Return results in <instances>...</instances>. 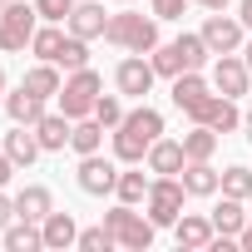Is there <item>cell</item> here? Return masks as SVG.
<instances>
[{
  "mask_svg": "<svg viewBox=\"0 0 252 252\" xmlns=\"http://www.w3.org/2000/svg\"><path fill=\"white\" fill-rule=\"evenodd\" d=\"M154 139H163V114L149 109V104H139V109L124 114V124L114 129V158L119 163H144L149 149H154Z\"/></svg>",
  "mask_w": 252,
  "mask_h": 252,
  "instance_id": "6da1fadb",
  "label": "cell"
},
{
  "mask_svg": "<svg viewBox=\"0 0 252 252\" xmlns=\"http://www.w3.org/2000/svg\"><path fill=\"white\" fill-rule=\"evenodd\" d=\"M104 40L124 55H154L158 50V15H139V10H114Z\"/></svg>",
  "mask_w": 252,
  "mask_h": 252,
  "instance_id": "7a4b0ae2",
  "label": "cell"
},
{
  "mask_svg": "<svg viewBox=\"0 0 252 252\" xmlns=\"http://www.w3.org/2000/svg\"><path fill=\"white\" fill-rule=\"evenodd\" d=\"M208 55H213V50H208V40H203V35H188V30H183L178 40L158 45V50H154L149 60H154V69H158L163 79H178V74H188V69H203V64H208Z\"/></svg>",
  "mask_w": 252,
  "mask_h": 252,
  "instance_id": "3957f363",
  "label": "cell"
},
{
  "mask_svg": "<svg viewBox=\"0 0 252 252\" xmlns=\"http://www.w3.org/2000/svg\"><path fill=\"white\" fill-rule=\"evenodd\" d=\"M99 94H104V79H99V69H69V79H64V89H60V114H69V119H89L94 114V104H99Z\"/></svg>",
  "mask_w": 252,
  "mask_h": 252,
  "instance_id": "277c9868",
  "label": "cell"
},
{
  "mask_svg": "<svg viewBox=\"0 0 252 252\" xmlns=\"http://www.w3.org/2000/svg\"><path fill=\"white\" fill-rule=\"evenodd\" d=\"M104 227L114 232V242H119V247H129V252H144V247H154V218L134 213V203H119V208H109V213H104Z\"/></svg>",
  "mask_w": 252,
  "mask_h": 252,
  "instance_id": "5b68a950",
  "label": "cell"
},
{
  "mask_svg": "<svg viewBox=\"0 0 252 252\" xmlns=\"http://www.w3.org/2000/svg\"><path fill=\"white\" fill-rule=\"evenodd\" d=\"M183 198H188L183 178H178V173H158V178H154V188H149V198H144V208H149L154 227H173V222L183 218Z\"/></svg>",
  "mask_w": 252,
  "mask_h": 252,
  "instance_id": "8992f818",
  "label": "cell"
},
{
  "mask_svg": "<svg viewBox=\"0 0 252 252\" xmlns=\"http://www.w3.org/2000/svg\"><path fill=\"white\" fill-rule=\"evenodd\" d=\"M35 20H40L35 0H30V5L10 0V5L0 10V50H5V55H20V50H30V40H35V30H40Z\"/></svg>",
  "mask_w": 252,
  "mask_h": 252,
  "instance_id": "52a82bcc",
  "label": "cell"
},
{
  "mask_svg": "<svg viewBox=\"0 0 252 252\" xmlns=\"http://www.w3.org/2000/svg\"><path fill=\"white\" fill-rule=\"evenodd\" d=\"M188 119H193V124H208V129H218V134H232V129H242L237 99H227V94H208L203 104H193V109H188Z\"/></svg>",
  "mask_w": 252,
  "mask_h": 252,
  "instance_id": "ba28073f",
  "label": "cell"
},
{
  "mask_svg": "<svg viewBox=\"0 0 252 252\" xmlns=\"http://www.w3.org/2000/svg\"><path fill=\"white\" fill-rule=\"evenodd\" d=\"M242 30H247L242 20H232V15L213 10V15L203 20V30H198V35L208 40V50H213V55H237V50H242Z\"/></svg>",
  "mask_w": 252,
  "mask_h": 252,
  "instance_id": "9c48e42d",
  "label": "cell"
},
{
  "mask_svg": "<svg viewBox=\"0 0 252 252\" xmlns=\"http://www.w3.org/2000/svg\"><path fill=\"white\" fill-rule=\"evenodd\" d=\"M154 79H158V69H154V60H144V55L119 60V69H114V84H119V94H129V99H144V94L154 89Z\"/></svg>",
  "mask_w": 252,
  "mask_h": 252,
  "instance_id": "30bf717a",
  "label": "cell"
},
{
  "mask_svg": "<svg viewBox=\"0 0 252 252\" xmlns=\"http://www.w3.org/2000/svg\"><path fill=\"white\" fill-rule=\"evenodd\" d=\"M247 84H252L247 60H237V55H218V60H213V89H218V94L242 99V94H247Z\"/></svg>",
  "mask_w": 252,
  "mask_h": 252,
  "instance_id": "8fae6325",
  "label": "cell"
},
{
  "mask_svg": "<svg viewBox=\"0 0 252 252\" xmlns=\"http://www.w3.org/2000/svg\"><path fill=\"white\" fill-rule=\"evenodd\" d=\"M114 183H119V168H114L109 158H99V154H84V158H79V188H84L89 198L114 193Z\"/></svg>",
  "mask_w": 252,
  "mask_h": 252,
  "instance_id": "7c38bea8",
  "label": "cell"
},
{
  "mask_svg": "<svg viewBox=\"0 0 252 252\" xmlns=\"http://www.w3.org/2000/svg\"><path fill=\"white\" fill-rule=\"evenodd\" d=\"M178 178H183L188 198H213V193H222V173L213 168V158H188Z\"/></svg>",
  "mask_w": 252,
  "mask_h": 252,
  "instance_id": "4fadbf2b",
  "label": "cell"
},
{
  "mask_svg": "<svg viewBox=\"0 0 252 252\" xmlns=\"http://www.w3.org/2000/svg\"><path fill=\"white\" fill-rule=\"evenodd\" d=\"M64 30L79 35V40H99V35L109 30V15H104V5H94V0H74V10H69Z\"/></svg>",
  "mask_w": 252,
  "mask_h": 252,
  "instance_id": "5bb4252c",
  "label": "cell"
},
{
  "mask_svg": "<svg viewBox=\"0 0 252 252\" xmlns=\"http://www.w3.org/2000/svg\"><path fill=\"white\" fill-rule=\"evenodd\" d=\"M173 237H178V247H188V252H203L213 237H218V227H213V218H198V213H183L178 222H173Z\"/></svg>",
  "mask_w": 252,
  "mask_h": 252,
  "instance_id": "9a60e30c",
  "label": "cell"
},
{
  "mask_svg": "<svg viewBox=\"0 0 252 252\" xmlns=\"http://www.w3.org/2000/svg\"><path fill=\"white\" fill-rule=\"evenodd\" d=\"M208 94H213V79H203V69H188V74H178V79H173V89H168V99H173L183 114H188L193 104H203Z\"/></svg>",
  "mask_w": 252,
  "mask_h": 252,
  "instance_id": "2e32d148",
  "label": "cell"
},
{
  "mask_svg": "<svg viewBox=\"0 0 252 252\" xmlns=\"http://www.w3.org/2000/svg\"><path fill=\"white\" fill-rule=\"evenodd\" d=\"M69 134H74V119H69V114H50V109H45V119L35 124V139H40L45 154H60V149L69 144Z\"/></svg>",
  "mask_w": 252,
  "mask_h": 252,
  "instance_id": "e0dca14e",
  "label": "cell"
},
{
  "mask_svg": "<svg viewBox=\"0 0 252 252\" xmlns=\"http://www.w3.org/2000/svg\"><path fill=\"white\" fill-rule=\"evenodd\" d=\"M5 154L15 158V168H30L45 149H40V139H35V124H15V129L5 134Z\"/></svg>",
  "mask_w": 252,
  "mask_h": 252,
  "instance_id": "ac0fdd59",
  "label": "cell"
},
{
  "mask_svg": "<svg viewBox=\"0 0 252 252\" xmlns=\"http://www.w3.org/2000/svg\"><path fill=\"white\" fill-rule=\"evenodd\" d=\"M5 114H10V124H40V119H45V99L20 84V89L5 94Z\"/></svg>",
  "mask_w": 252,
  "mask_h": 252,
  "instance_id": "d6986e66",
  "label": "cell"
},
{
  "mask_svg": "<svg viewBox=\"0 0 252 252\" xmlns=\"http://www.w3.org/2000/svg\"><path fill=\"white\" fill-rule=\"evenodd\" d=\"M0 242H5V252H40V247H45V232H40V222L15 218L5 232H0Z\"/></svg>",
  "mask_w": 252,
  "mask_h": 252,
  "instance_id": "ffe728a7",
  "label": "cell"
},
{
  "mask_svg": "<svg viewBox=\"0 0 252 252\" xmlns=\"http://www.w3.org/2000/svg\"><path fill=\"white\" fill-rule=\"evenodd\" d=\"M25 89H35L40 99H60V89H64V74H60V64H50V60H40V64H30L25 69V79H20Z\"/></svg>",
  "mask_w": 252,
  "mask_h": 252,
  "instance_id": "44dd1931",
  "label": "cell"
},
{
  "mask_svg": "<svg viewBox=\"0 0 252 252\" xmlns=\"http://www.w3.org/2000/svg\"><path fill=\"white\" fill-rule=\"evenodd\" d=\"M188 154H183V139H154L149 149V173H183Z\"/></svg>",
  "mask_w": 252,
  "mask_h": 252,
  "instance_id": "7402d4cb",
  "label": "cell"
},
{
  "mask_svg": "<svg viewBox=\"0 0 252 252\" xmlns=\"http://www.w3.org/2000/svg\"><path fill=\"white\" fill-rule=\"evenodd\" d=\"M15 213H20V218H30V222H45V218L55 213V198H50V188H45V183H30V188H20V193H15Z\"/></svg>",
  "mask_w": 252,
  "mask_h": 252,
  "instance_id": "603a6c76",
  "label": "cell"
},
{
  "mask_svg": "<svg viewBox=\"0 0 252 252\" xmlns=\"http://www.w3.org/2000/svg\"><path fill=\"white\" fill-rule=\"evenodd\" d=\"M40 232H45V247H55V252L79 242V227H74V218H69V213H50V218L40 222Z\"/></svg>",
  "mask_w": 252,
  "mask_h": 252,
  "instance_id": "cb8c5ba5",
  "label": "cell"
},
{
  "mask_svg": "<svg viewBox=\"0 0 252 252\" xmlns=\"http://www.w3.org/2000/svg\"><path fill=\"white\" fill-rule=\"evenodd\" d=\"M69 149L84 158V154H99L104 149V124L89 114V119H74V134H69Z\"/></svg>",
  "mask_w": 252,
  "mask_h": 252,
  "instance_id": "d4e9b609",
  "label": "cell"
},
{
  "mask_svg": "<svg viewBox=\"0 0 252 252\" xmlns=\"http://www.w3.org/2000/svg\"><path fill=\"white\" fill-rule=\"evenodd\" d=\"M208 218H213V227H218V232H227V237H237V232L247 227V213H242V198H227V193H222V203H218V208H213Z\"/></svg>",
  "mask_w": 252,
  "mask_h": 252,
  "instance_id": "484cf974",
  "label": "cell"
},
{
  "mask_svg": "<svg viewBox=\"0 0 252 252\" xmlns=\"http://www.w3.org/2000/svg\"><path fill=\"white\" fill-rule=\"evenodd\" d=\"M64 35H69V30H60V25H50V20H45V25L35 30V40H30L35 60H50V64H55V60H60V50H64Z\"/></svg>",
  "mask_w": 252,
  "mask_h": 252,
  "instance_id": "4316f807",
  "label": "cell"
},
{
  "mask_svg": "<svg viewBox=\"0 0 252 252\" xmlns=\"http://www.w3.org/2000/svg\"><path fill=\"white\" fill-rule=\"evenodd\" d=\"M183 154H188V158H213V154H218V129L193 124V129L183 134Z\"/></svg>",
  "mask_w": 252,
  "mask_h": 252,
  "instance_id": "83f0119b",
  "label": "cell"
},
{
  "mask_svg": "<svg viewBox=\"0 0 252 252\" xmlns=\"http://www.w3.org/2000/svg\"><path fill=\"white\" fill-rule=\"evenodd\" d=\"M149 188H154V178H144V173H134V168H129V173H119V183H114V198L139 208V203L149 198Z\"/></svg>",
  "mask_w": 252,
  "mask_h": 252,
  "instance_id": "f1b7e54d",
  "label": "cell"
},
{
  "mask_svg": "<svg viewBox=\"0 0 252 252\" xmlns=\"http://www.w3.org/2000/svg\"><path fill=\"white\" fill-rule=\"evenodd\" d=\"M222 193L227 198H252V168L247 163H232V168H222Z\"/></svg>",
  "mask_w": 252,
  "mask_h": 252,
  "instance_id": "f546056e",
  "label": "cell"
},
{
  "mask_svg": "<svg viewBox=\"0 0 252 252\" xmlns=\"http://www.w3.org/2000/svg\"><path fill=\"white\" fill-rule=\"evenodd\" d=\"M60 69H84L89 64V40H79V35H64V50H60V60H55Z\"/></svg>",
  "mask_w": 252,
  "mask_h": 252,
  "instance_id": "4dcf8cb0",
  "label": "cell"
},
{
  "mask_svg": "<svg viewBox=\"0 0 252 252\" xmlns=\"http://www.w3.org/2000/svg\"><path fill=\"white\" fill-rule=\"evenodd\" d=\"M124 114H129V109L119 104V94H99V104H94V119L104 124V129H119V124H124Z\"/></svg>",
  "mask_w": 252,
  "mask_h": 252,
  "instance_id": "1f68e13d",
  "label": "cell"
},
{
  "mask_svg": "<svg viewBox=\"0 0 252 252\" xmlns=\"http://www.w3.org/2000/svg\"><path fill=\"white\" fill-rule=\"evenodd\" d=\"M74 247H79V252H109V247H119V242H114V232H109V227L99 222V227H84Z\"/></svg>",
  "mask_w": 252,
  "mask_h": 252,
  "instance_id": "d6a6232c",
  "label": "cell"
},
{
  "mask_svg": "<svg viewBox=\"0 0 252 252\" xmlns=\"http://www.w3.org/2000/svg\"><path fill=\"white\" fill-rule=\"evenodd\" d=\"M35 10H40V20L64 25V20H69V10H74V0H35Z\"/></svg>",
  "mask_w": 252,
  "mask_h": 252,
  "instance_id": "836d02e7",
  "label": "cell"
},
{
  "mask_svg": "<svg viewBox=\"0 0 252 252\" xmlns=\"http://www.w3.org/2000/svg\"><path fill=\"white\" fill-rule=\"evenodd\" d=\"M188 5H193V0H154V15L158 20H183Z\"/></svg>",
  "mask_w": 252,
  "mask_h": 252,
  "instance_id": "e575fe53",
  "label": "cell"
},
{
  "mask_svg": "<svg viewBox=\"0 0 252 252\" xmlns=\"http://www.w3.org/2000/svg\"><path fill=\"white\" fill-rule=\"evenodd\" d=\"M15 218H20V213H15V198H5V193H0V232H5Z\"/></svg>",
  "mask_w": 252,
  "mask_h": 252,
  "instance_id": "d590c367",
  "label": "cell"
},
{
  "mask_svg": "<svg viewBox=\"0 0 252 252\" xmlns=\"http://www.w3.org/2000/svg\"><path fill=\"white\" fill-rule=\"evenodd\" d=\"M10 173H15V158H10L5 149H0V188H5V183H10Z\"/></svg>",
  "mask_w": 252,
  "mask_h": 252,
  "instance_id": "8d00e7d4",
  "label": "cell"
},
{
  "mask_svg": "<svg viewBox=\"0 0 252 252\" xmlns=\"http://www.w3.org/2000/svg\"><path fill=\"white\" fill-rule=\"evenodd\" d=\"M237 247H247V252H252V218H247V227L237 232Z\"/></svg>",
  "mask_w": 252,
  "mask_h": 252,
  "instance_id": "74e56055",
  "label": "cell"
},
{
  "mask_svg": "<svg viewBox=\"0 0 252 252\" xmlns=\"http://www.w3.org/2000/svg\"><path fill=\"white\" fill-rule=\"evenodd\" d=\"M193 5H203V10H227L232 0H193Z\"/></svg>",
  "mask_w": 252,
  "mask_h": 252,
  "instance_id": "f35d334b",
  "label": "cell"
},
{
  "mask_svg": "<svg viewBox=\"0 0 252 252\" xmlns=\"http://www.w3.org/2000/svg\"><path fill=\"white\" fill-rule=\"evenodd\" d=\"M242 139H247V144H252V109H247V114H242Z\"/></svg>",
  "mask_w": 252,
  "mask_h": 252,
  "instance_id": "ab89813d",
  "label": "cell"
},
{
  "mask_svg": "<svg viewBox=\"0 0 252 252\" xmlns=\"http://www.w3.org/2000/svg\"><path fill=\"white\" fill-rule=\"evenodd\" d=\"M242 60H247V69H252V40H247V45H242Z\"/></svg>",
  "mask_w": 252,
  "mask_h": 252,
  "instance_id": "60d3db41",
  "label": "cell"
},
{
  "mask_svg": "<svg viewBox=\"0 0 252 252\" xmlns=\"http://www.w3.org/2000/svg\"><path fill=\"white\" fill-rule=\"evenodd\" d=\"M0 104H5V69H0Z\"/></svg>",
  "mask_w": 252,
  "mask_h": 252,
  "instance_id": "b9f144b4",
  "label": "cell"
},
{
  "mask_svg": "<svg viewBox=\"0 0 252 252\" xmlns=\"http://www.w3.org/2000/svg\"><path fill=\"white\" fill-rule=\"evenodd\" d=\"M5 5H10V0H0V10H5Z\"/></svg>",
  "mask_w": 252,
  "mask_h": 252,
  "instance_id": "7bdbcfd3",
  "label": "cell"
},
{
  "mask_svg": "<svg viewBox=\"0 0 252 252\" xmlns=\"http://www.w3.org/2000/svg\"><path fill=\"white\" fill-rule=\"evenodd\" d=\"M119 5H134V0H119Z\"/></svg>",
  "mask_w": 252,
  "mask_h": 252,
  "instance_id": "ee69618b",
  "label": "cell"
}]
</instances>
